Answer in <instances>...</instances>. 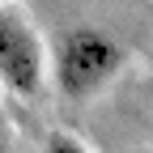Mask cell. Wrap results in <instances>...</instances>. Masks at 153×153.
I'll return each mask as SVG.
<instances>
[{"mask_svg":"<svg viewBox=\"0 0 153 153\" xmlns=\"http://www.w3.org/2000/svg\"><path fill=\"white\" fill-rule=\"evenodd\" d=\"M4 145H9V132H4V115H0V153H4Z\"/></svg>","mask_w":153,"mask_h":153,"instance_id":"obj_4","label":"cell"},{"mask_svg":"<svg viewBox=\"0 0 153 153\" xmlns=\"http://www.w3.org/2000/svg\"><path fill=\"white\" fill-rule=\"evenodd\" d=\"M128 64V51L119 38H111L94 26H76L55 43V85L64 98L81 102L111 85V76Z\"/></svg>","mask_w":153,"mask_h":153,"instance_id":"obj_1","label":"cell"},{"mask_svg":"<svg viewBox=\"0 0 153 153\" xmlns=\"http://www.w3.org/2000/svg\"><path fill=\"white\" fill-rule=\"evenodd\" d=\"M47 81V55L30 22L13 9H0V85L17 98H34Z\"/></svg>","mask_w":153,"mask_h":153,"instance_id":"obj_2","label":"cell"},{"mask_svg":"<svg viewBox=\"0 0 153 153\" xmlns=\"http://www.w3.org/2000/svg\"><path fill=\"white\" fill-rule=\"evenodd\" d=\"M43 153H89V149H85V140L68 136V132H51L47 145H43Z\"/></svg>","mask_w":153,"mask_h":153,"instance_id":"obj_3","label":"cell"}]
</instances>
